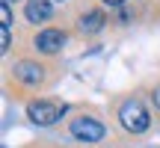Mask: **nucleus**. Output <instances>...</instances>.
<instances>
[{"label":"nucleus","mask_w":160,"mask_h":148,"mask_svg":"<svg viewBox=\"0 0 160 148\" xmlns=\"http://www.w3.org/2000/svg\"><path fill=\"white\" fill-rule=\"evenodd\" d=\"M12 24V12H9V3L0 6V27H9Z\"/></svg>","instance_id":"9"},{"label":"nucleus","mask_w":160,"mask_h":148,"mask_svg":"<svg viewBox=\"0 0 160 148\" xmlns=\"http://www.w3.org/2000/svg\"><path fill=\"white\" fill-rule=\"evenodd\" d=\"M71 136L80 139V142H101L104 139V125L89 119V116H77L71 121Z\"/></svg>","instance_id":"3"},{"label":"nucleus","mask_w":160,"mask_h":148,"mask_svg":"<svg viewBox=\"0 0 160 148\" xmlns=\"http://www.w3.org/2000/svg\"><path fill=\"white\" fill-rule=\"evenodd\" d=\"M62 45H65V33L62 30H42L33 39V47L39 53H57V51H62Z\"/></svg>","instance_id":"4"},{"label":"nucleus","mask_w":160,"mask_h":148,"mask_svg":"<svg viewBox=\"0 0 160 148\" xmlns=\"http://www.w3.org/2000/svg\"><path fill=\"white\" fill-rule=\"evenodd\" d=\"M101 3H107V6H122L125 0H101Z\"/></svg>","instance_id":"11"},{"label":"nucleus","mask_w":160,"mask_h":148,"mask_svg":"<svg viewBox=\"0 0 160 148\" xmlns=\"http://www.w3.org/2000/svg\"><path fill=\"white\" fill-rule=\"evenodd\" d=\"M104 24H107V15L101 9H89L80 15L77 27H80V33H98V30H104Z\"/></svg>","instance_id":"7"},{"label":"nucleus","mask_w":160,"mask_h":148,"mask_svg":"<svg viewBox=\"0 0 160 148\" xmlns=\"http://www.w3.org/2000/svg\"><path fill=\"white\" fill-rule=\"evenodd\" d=\"M24 15H27L30 24H42V21H48V18L53 15V3L51 0H27Z\"/></svg>","instance_id":"6"},{"label":"nucleus","mask_w":160,"mask_h":148,"mask_svg":"<svg viewBox=\"0 0 160 148\" xmlns=\"http://www.w3.org/2000/svg\"><path fill=\"white\" fill-rule=\"evenodd\" d=\"M15 77L21 80L24 86H39L42 80H45V71H42L39 62H30V59H24V62L15 65Z\"/></svg>","instance_id":"5"},{"label":"nucleus","mask_w":160,"mask_h":148,"mask_svg":"<svg viewBox=\"0 0 160 148\" xmlns=\"http://www.w3.org/2000/svg\"><path fill=\"white\" fill-rule=\"evenodd\" d=\"M65 113V107L59 101H48V98H42V101H30L27 104V116L36 121V125L48 127L53 125V121H59V116Z\"/></svg>","instance_id":"2"},{"label":"nucleus","mask_w":160,"mask_h":148,"mask_svg":"<svg viewBox=\"0 0 160 148\" xmlns=\"http://www.w3.org/2000/svg\"><path fill=\"white\" fill-rule=\"evenodd\" d=\"M3 3H9V0H3Z\"/></svg>","instance_id":"12"},{"label":"nucleus","mask_w":160,"mask_h":148,"mask_svg":"<svg viewBox=\"0 0 160 148\" xmlns=\"http://www.w3.org/2000/svg\"><path fill=\"white\" fill-rule=\"evenodd\" d=\"M12 45V36H9V27H0V51H9Z\"/></svg>","instance_id":"8"},{"label":"nucleus","mask_w":160,"mask_h":148,"mask_svg":"<svg viewBox=\"0 0 160 148\" xmlns=\"http://www.w3.org/2000/svg\"><path fill=\"white\" fill-rule=\"evenodd\" d=\"M119 121H122V127L128 133H145L148 125H151V116L137 98H131V101H125L119 107Z\"/></svg>","instance_id":"1"},{"label":"nucleus","mask_w":160,"mask_h":148,"mask_svg":"<svg viewBox=\"0 0 160 148\" xmlns=\"http://www.w3.org/2000/svg\"><path fill=\"white\" fill-rule=\"evenodd\" d=\"M151 101H154V104H157V110H160V86H157L154 92H151Z\"/></svg>","instance_id":"10"}]
</instances>
